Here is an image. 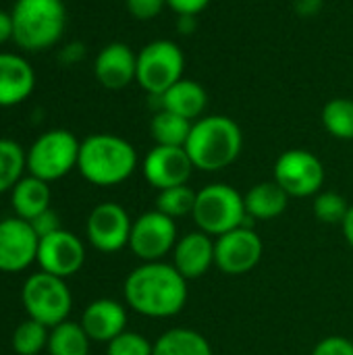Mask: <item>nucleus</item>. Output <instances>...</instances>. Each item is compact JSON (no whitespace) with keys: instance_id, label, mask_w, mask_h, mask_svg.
Segmentation results:
<instances>
[{"instance_id":"nucleus-1","label":"nucleus","mask_w":353,"mask_h":355,"mask_svg":"<svg viewBox=\"0 0 353 355\" xmlns=\"http://www.w3.org/2000/svg\"><path fill=\"white\" fill-rule=\"evenodd\" d=\"M123 295L127 306L141 316L171 318L187 304V281L173 264L144 262L125 279Z\"/></svg>"},{"instance_id":"nucleus-2","label":"nucleus","mask_w":353,"mask_h":355,"mask_svg":"<svg viewBox=\"0 0 353 355\" xmlns=\"http://www.w3.org/2000/svg\"><path fill=\"white\" fill-rule=\"evenodd\" d=\"M243 148V133L239 125L225 114L202 116L191 125V133L185 144L193 168L216 173L231 166Z\"/></svg>"},{"instance_id":"nucleus-3","label":"nucleus","mask_w":353,"mask_h":355,"mask_svg":"<svg viewBox=\"0 0 353 355\" xmlns=\"http://www.w3.org/2000/svg\"><path fill=\"white\" fill-rule=\"evenodd\" d=\"M137 166L135 148L110 133H96L81 141L77 168L85 181L100 187H112L127 181Z\"/></svg>"},{"instance_id":"nucleus-4","label":"nucleus","mask_w":353,"mask_h":355,"mask_svg":"<svg viewBox=\"0 0 353 355\" xmlns=\"http://www.w3.org/2000/svg\"><path fill=\"white\" fill-rule=\"evenodd\" d=\"M10 17L12 42L27 52L52 48L62 37L67 25L62 0H17Z\"/></svg>"},{"instance_id":"nucleus-5","label":"nucleus","mask_w":353,"mask_h":355,"mask_svg":"<svg viewBox=\"0 0 353 355\" xmlns=\"http://www.w3.org/2000/svg\"><path fill=\"white\" fill-rule=\"evenodd\" d=\"M193 223L210 237H221L243 227L248 216L243 196L227 183H210L196 196Z\"/></svg>"},{"instance_id":"nucleus-6","label":"nucleus","mask_w":353,"mask_h":355,"mask_svg":"<svg viewBox=\"0 0 353 355\" xmlns=\"http://www.w3.org/2000/svg\"><path fill=\"white\" fill-rule=\"evenodd\" d=\"M81 141L67 129H52L42 133L27 152L29 175L50 183L69 175L79 160Z\"/></svg>"},{"instance_id":"nucleus-7","label":"nucleus","mask_w":353,"mask_h":355,"mask_svg":"<svg viewBox=\"0 0 353 355\" xmlns=\"http://www.w3.org/2000/svg\"><path fill=\"white\" fill-rule=\"evenodd\" d=\"M21 302L27 316L48 329L64 322L73 306V297L64 279L48 272H35L25 281Z\"/></svg>"},{"instance_id":"nucleus-8","label":"nucleus","mask_w":353,"mask_h":355,"mask_svg":"<svg viewBox=\"0 0 353 355\" xmlns=\"http://www.w3.org/2000/svg\"><path fill=\"white\" fill-rule=\"evenodd\" d=\"M185 56L171 40H156L146 44L137 54V83L152 98L162 96L171 85L183 79Z\"/></svg>"},{"instance_id":"nucleus-9","label":"nucleus","mask_w":353,"mask_h":355,"mask_svg":"<svg viewBox=\"0 0 353 355\" xmlns=\"http://www.w3.org/2000/svg\"><path fill=\"white\" fill-rule=\"evenodd\" d=\"M275 181L289 198H310L320 193L325 183V166L308 150H287L275 162Z\"/></svg>"},{"instance_id":"nucleus-10","label":"nucleus","mask_w":353,"mask_h":355,"mask_svg":"<svg viewBox=\"0 0 353 355\" xmlns=\"http://www.w3.org/2000/svg\"><path fill=\"white\" fill-rule=\"evenodd\" d=\"M175 220L160 210L144 212L131 227L129 248L144 262H162V258L177 245Z\"/></svg>"},{"instance_id":"nucleus-11","label":"nucleus","mask_w":353,"mask_h":355,"mask_svg":"<svg viewBox=\"0 0 353 355\" xmlns=\"http://www.w3.org/2000/svg\"><path fill=\"white\" fill-rule=\"evenodd\" d=\"M264 245L260 235L254 229H235L214 241V266L229 275L241 277L258 266Z\"/></svg>"},{"instance_id":"nucleus-12","label":"nucleus","mask_w":353,"mask_h":355,"mask_svg":"<svg viewBox=\"0 0 353 355\" xmlns=\"http://www.w3.org/2000/svg\"><path fill=\"white\" fill-rule=\"evenodd\" d=\"M131 227H133V220L129 218L123 206L114 202H104V204H98L89 212L85 233H87L89 243L98 252L114 254L123 250L125 245H129Z\"/></svg>"},{"instance_id":"nucleus-13","label":"nucleus","mask_w":353,"mask_h":355,"mask_svg":"<svg viewBox=\"0 0 353 355\" xmlns=\"http://www.w3.org/2000/svg\"><path fill=\"white\" fill-rule=\"evenodd\" d=\"M42 272L54 275L58 279H69L81 270L85 262V248L81 239L64 229L40 239L37 258Z\"/></svg>"},{"instance_id":"nucleus-14","label":"nucleus","mask_w":353,"mask_h":355,"mask_svg":"<svg viewBox=\"0 0 353 355\" xmlns=\"http://www.w3.org/2000/svg\"><path fill=\"white\" fill-rule=\"evenodd\" d=\"M40 237L31 225L19 216L0 220V270L21 272L37 258Z\"/></svg>"},{"instance_id":"nucleus-15","label":"nucleus","mask_w":353,"mask_h":355,"mask_svg":"<svg viewBox=\"0 0 353 355\" xmlns=\"http://www.w3.org/2000/svg\"><path fill=\"white\" fill-rule=\"evenodd\" d=\"M146 181L156 187L158 191L177 187V185H187L191 173H193V162L185 148H173V146H154L141 164Z\"/></svg>"},{"instance_id":"nucleus-16","label":"nucleus","mask_w":353,"mask_h":355,"mask_svg":"<svg viewBox=\"0 0 353 355\" xmlns=\"http://www.w3.org/2000/svg\"><path fill=\"white\" fill-rule=\"evenodd\" d=\"M94 75L102 87L123 89L137 79V54L123 42H110L98 52Z\"/></svg>"},{"instance_id":"nucleus-17","label":"nucleus","mask_w":353,"mask_h":355,"mask_svg":"<svg viewBox=\"0 0 353 355\" xmlns=\"http://www.w3.org/2000/svg\"><path fill=\"white\" fill-rule=\"evenodd\" d=\"M214 264V241L202 231H193L177 239L173 250V266L185 281L204 277Z\"/></svg>"},{"instance_id":"nucleus-18","label":"nucleus","mask_w":353,"mask_h":355,"mask_svg":"<svg viewBox=\"0 0 353 355\" xmlns=\"http://www.w3.org/2000/svg\"><path fill=\"white\" fill-rule=\"evenodd\" d=\"M35 87V71L12 52H0V106H17L25 102Z\"/></svg>"},{"instance_id":"nucleus-19","label":"nucleus","mask_w":353,"mask_h":355,"mask_svg":"<svg viewBox=\"0 0 353 355\" xmlns=\"http://www.w3.org/2000/svg\"><path fill=\"white\" fill-rule=\"evenodd\" d=\"M81 327L92 341L110 343L114 337L125 333L127 312L114 300H96L83 310Z\"/></svg>"},{"instance_id":"nucleus-20","label":"nucleus","mask_w":353,"mask_h":355,"mask_svg":"<svg viewBox=\"0 0 353 355\" xmlns=\"http://www.w3.org/2000/svg\"><path fill=\"white\" fill-rule=\"evenodd\" d=\"M158 104H160V110L175 112L193 123L206 110L208 94L198 81L183 77L175 85H171L162 96H158Z\"/></svg>"},{"instance_id":"nucleus-21","label":"nucleus","mask_w":353,"mask_h":355,"mask_svg":"<svg viewBox=\"0 0 353 355\" xmlns=\"http://www.w3.org/2000/svg\"><path fill=\"white\" fill-rule=\"evenodd\" d=\"M10 204L19 218L33 220L37 214L50 208V187L46 181L33 175L21 177L10 189Z\"/></svg>"},{"instance_id":"nucleus-22","label":"nucleus","mask_w":353,"mask_h":355,"mask_svg":"<svg viewBox=\"0 0 353 355\" xmlns=\"http://www.w3.org/2000/svg\"><path fill=\"white\" fill-rule=\"evenodd\" d=\"M287 202L289 196L277 181H262L243 196L246 212L254 220H273L281 216L287 208Z\"/></svg>"},{"instance_id":"nucleus-23","label":"nucleus","mask_w":353,"mask_h":355,"mask_svg":"<svg viewBox=\"0 0 353 355\" xmlns=\"http://www.w3.org/2000/svg\"><path fill=\"white\" fill-rule=\"evenodd\" d=\"M152 355H212V347L198 331L169 329L154 341Z\"/></svg>"},{"instance_id":"nucleus-24","label":"nucleus","mask_w":353,"mask_h":355,"mask_svg":"<svg viewBox=\"0 0 353 355\" xmlns=\"http://www.w3.org/2000/svg\"><path fill=\"white\" fill-rule=\"evenodd\" d=\"M191 121L169 112L158 110L150 123V133L156 141V146H173V148H185L187 137L191 133Z\"/></svg>"},{"instance_id":"nucleus-25","label":"nucleus","mask_w":353,"mask_h":355,"mask_svg":"<svg viewBox=\"0 0 353 355\" xmlns=\"http://www.w3.org/2000/svg\"><path fill=\"white\" fill-rule=\"evenodd\" d=\"M89 337L77 322H60L50 331L48 337V354L50 355H87L89 354Z\"/></svg>"},{"instance_id":"nucleus-26","label":"nucleus","mask_w":353,"mask_h":355,"mask_svg":"<svg viewBox=\"0 0 353 355\" xmlns=\"http://www.w3.org/2000/svg\"><path fill=\"white\" fill-rule=\"evenodd\" d=\"M27 168V154L12 139H0V196L10 191Z\"/></svg>"},{"instance_id":"nucleus-27","label":"nucleus","mask_w":353,"mask_h":355,"mask_svg":"<svg viewBox=\"0 0 353 355\" xmlns=\"http://www.w3.org/2000/svg\"><path fill=\"white\" fill-rule=\"evenodd\" d=\"M322 125L337 139H353V100L333 98L322 108Z\"/></svg>"},{"instance_id":"nucleus-28","label":"nucleus","mask_w":353,"mask_h":355,"mask_svg":"<svg viewBox=\"0 0 353 355\" xmlns=\"http://www.w3.org/2000/svg\"><path fill=\"white\" fill-rule=\"evenodd\" d=\"M196 196H198V191H193L187 185H177V187L162 189V191H158V198H156V210L171 216L173 220L181 218V216H187V214L193 212Z\"/></svg>"},{"instance_id":"nucleus-29","label":"nucleus","mask_w":353,"mask_h":355,"mask_svg":"<svg viewBox=\"0 0 353 355\" xmlns=\"http://www.w3.org/2000/svg\"><path fill=\"white\" fill-rule=\"evenodd\" d=\"M48 327L27 318L12 333V349L19 355H37L48 347Z\"/></svg>"},{"instance_id":"nucleus-30","label":"nucleus","mask_w":353,"mask_h":355,"mask_svg":"<svg viewBox=\"0 0 353 355\" xmlns=\"http://www.w3.org/2000/svg\"><path fill=\"white\" fill-rule=\"evenodd\" d=\"M350 208L347 200L337 191H320L314 198V216L325 225H343Z\"/></svg>"},{"instance_id":"nucleus-31","label":"nucleus","mask_w":353,"mask_h":355,"mask_svg":"<svg viewBox=\"0 0 353 355\" xmlns=\"http://www.w3.org/2000/svg\"><path fill=\"white\" fill-rule=\"evenodd\" d=\"M154 343H150L144 335L139 333H121L108 343V355H152Z\"/></svg>"},{"instance_id":"nucleus-32","label":"nucleus","mask_w":353,"mask_h":355,"mask_svg":"<svg viewBox=\"0 0 353 355\" xmlns=\"http://www.w3.org/2000/svg\"><path fill=\"white\" fill-rule=\"evenodd\" d=\"M125 4L133 19L150 21L162 12V8L166 6V0H125Z\"/></svg>"},{"instance_id":"nucleus-33","label":"nucleus","mask_w":353,"mask_h":355,"mask_svg":"<svg viewBox=\"0 0 353 355\" xmlns=\"http://www.w3.org/2000/svg\"><path fill=\"white\" fill-rule=\"evenodd\" d=\"M27 223L31 225V229L35 231V235H37L40 239H44V237H48V235L60 231V218H58V214H56L54 210H50V208H48L46 212L37 214L33 220H27Z\"/></svg>"},{"instance_id":"nucleus-34","label":"nucleus","mask_w":353,"mask_h":355,"mask_svg":"<svg viewBox=\"0 0 353 355\" xmlns=\"http://www.w3.org/2000/svg\"><path fill=\"white\" fill-rule=\"evenodd\" d=\"M312 355H353V343L345 337H327L322 339L316 347Z\"/></svg>"},{"instance_id":"nucleus-35","label":"nucleus","mask_w":353,"mask_h":355,"mask_svg":"<svg viewBox=\"0 0 353 355\" xmlns=\"http://www.w3.org/2000/svg\"><path fill=\"white\" fill-rule=\"evenodd\" d=\"M166 4L177 15H193V17H198L210 4V0H166Z\"/></svg>"},{"instance_id":"nucleus-36","label":"nucleus","mask_w":353,"mask_h":355,"mask_svg":"<svg viewBox=\"0 0 353 355\" xmlns=\"http://www.w3.org/2000/svg\"><path fill=\"white\" fill-rule=\"evenodd\" d=\"M12 40V17L8 10L0 8V46Z\"/></svg>"},{"instance_id":"nucleus-37","label":"nucleus","mask_w":353,"mask_h":355,"mask_svg":"<svg viewBox=\"0 0 353 355\" xmlns=\"http://www.w3.org/2000/svg\"><path fill=\"white\" fill-rule=\"evenodd\" d=\"M322 0H295V12L300 17H312L320 10Z\"/></svg>"},{"instance_id":"nucleus-38","label":"nucleus","mask_w":353,"mask_h":355,"mask_svg":"<svg viewBox=\"0 0 353 355\" xmlns=\"http://www.w3.org/2000/svg\"><path fill=\"white\" fill-rule=\"evenodd\" d=\"M81 56H83V46L81 44H69L60 52V60H64L67 64H73V62L81 60Z\"/></svg>"},{"instance_id":"nucleus-39","label":"nucleus","mask_w":353,"mask_h":355,"mask_svg":"<svg viewBox=\"0 0 353 355\" xmlns=\"http://www.w3.org/2000/svg\"><path fill=\"white\" fill-rule=\"evenodd\" d=\"M196 17L193 15H179V23H177V27H179V31L181 33H191L193 29H196Z\"/></svg>"},{"instance_id":"nucleus-40","label":"nucleus","mask_w":353,"mask_h":355,"mask_svg":"<svg viewBox=\"0 0 353 355\" xmlns=\"http://www.w3.org/2000/svg\"><path fill=\"white\" fill-rule=\"evenodd\" d=\"M341 229H343V237L347 239V243L353 248V206L350 208V212H347V216H345Z\"/></svg>"}]
</instances>
